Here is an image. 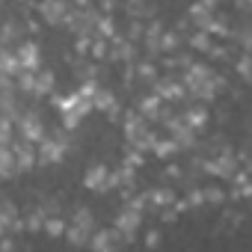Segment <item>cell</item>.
I'll list each match as a JSON object with an SVG mask.
<instances>
[{
    "instance_id": "6da1fadb",
    "label": "cell",
    "mask_w": 252,
    "mask_h": 252,
    "mask_svg": "<svg viewBox=\"0 0 252 252\" xmlns=\"http://www.w3.org/2000/svg\"><path fill=\"white\" fill-rule=\"evenodd\" d=\"M68 149V137L65 131H54V134H45V140L39 143V163H60L63 155Z\"/></svg>"
},
{
    "instance_id": "7a4b0ae2",
    "label": "cell",
    "mask_w": 252,
    "mask_h": 252,
    "mask_svg": "<svg viewBox=\"0 0 252 252\" xmlns=\"http://www.w3.org/2000/svg\"><path fill=\"white\" fill-rule=\"evenodd\" d=\"M15 125H18V134L24 140H33V143H42L45 140V125H42V116L36 110H24Z\"/></svg>"
},
{
    "instance_id": "3957f363",
    "label": "cell",
    "mask_w": 252,
    "mask_h": 252,
    "mask_svg": "<svg viewBox=\"0 0 252 252\" xmlns=\"http://www.w3.org/2000/svg\"><path fill=\"white\" fill-rule=\"evenodd\" d=\"M140 222H143V211H140L137 205L122 208L119 217H116V228H119V234H125L128 240H134V231L140 228Z\"/></svg>"
},
{
    "instance_id": "277c9868",
    "label": "cell",
    "mask_w": 252,
    "mask_h": 252,
    "mask_svg": "<svg viewBox=\"0 0 252 252\" xmlns=\"http://www.w3.org/2000/svg\"><path fill=\"white\" fill-rule=\"evenodd\" d=\"M39 12L48 24H65L68 18V6H65V0H42L39 3Z\"/></svg>"
},
{
    "instance_id": "5b68a950",
    "label": "cell",
    "mask_w": 252,
    "mask_h": 252,
    "mask_svg": "<svg viewBox=\"0 0 252 252\" xmlns=\"http://www.w3.org/2000/svg\"><path fill=\"white\" fill-rule=\"evenodd\" d=\"M234 163H237V158H234L231 152H222V155H217L214 160H208V172H214V175L225 178V175H231V172H234Z\"/></svg>"
},
{
    "instance_id": "8992f818",
    "label": "cell",
    "mask_w": 252,
    "mask_h": 252,
    "mask_svg": "<svg viewBox=\"0 0 252 252\" xmlns=\"http://www.w3.org/2000/svg\"><path fill=\"white\" fill-rule=\"evenodd\" d=\"M0 169H3V178H15L21 163H18V155L12 146H3V152H0Z\"/></svg>"
},
{
    "instance_id": "52a82bcc",
    "label": "cell",
    "mask_w": 252,
    "mask_h": 252,
    "mask_svg": "<svg viewBox=\"0 0 252 252\" xmlns=\"http://www.w3.org/2000/svg\"><path fill=\"white\" fill-rule=\"evenodd\" d=\"M15 54H18V60H21V68H33V71H39V48H36L33 42H21Z\"/></svg>"
},
{
    "instance_id": "ba28073f",
    "label": "cell",
    "mask_w": 252,
    "mask_h": 252,
    "mask_svg": "<svg viewBox=\"0 0 252 252\" xmlns=\"http://www.w3.org/2000/svg\"><path fill=\"white\" fill-rule=\"evenodd\" d=\"M86 187L89 190H107L110 187V172L98 163V166H89V172H86Z\"/></svg>"
},
{
    "instance_id": "9c48e42d",
    "label": "cell",
    "mask_w": 252,
    "mask_h": 252,
    "mask_svg": "<svg viewBox=\"0 0 252 252\" xmlns=\"http://www.w3.org/2000/svg\"><path fill=\"white\" fill-rule=\"evenodd\" d=\"M0 63H3V74H21V60H18V54H12L9 48L3 51Z\"/></svg>"
},
{
    "instance_id": "30bf717a",
    "label": "cell",
    "mask_w": 252,
    "mask_h": 252,
    "mask_svg": "<svg viewBox=\"0 0 252 252\" xmlns=\"http://www.w3.org/2000/svg\"><path fill=\"white\" fill-rule=\"evenodd\" d=\"M158 110H163V104H160V95H149L146 101H140V113H143V116H149V119L155 116V119H158V116H160Z\"/></svg>"
},
{
    "instance_id": "8fae6325",
    "label": "cell",
    "mask_w": 252,
    "mask_h": 252,
    "mask_svg": "<svg viewBox=\"0 0 252 252\" xmlns=\"http://www.w3.org/2000/svg\"><path fill=\"white\" fill-rule=\"evenodd\" d=\"M184 83H175V80H169V83H160V89H158V95L160 98H181L184 95Z\"/></svg>"
},
{
    "instance_id": "7c38bea8",
    "label": "cell",
    "mask_w": 252,
    "mask_h": 252,
    "mask_svg": "<svg viewBox=\"0 0 252 252\" xmlns=\"http://www.w3.org/2000/svg\"><path fill=\"white\" fill-rule=\"evenodd\" d=\"M54 89V74L51 71H39V77H36V95H48Z\"/></svg>"
},
{
    "instance_id": "4fadbf2b",
    "label": "cell",
    "mask_w": 252,
    "mask_h": 252,
    "mask_svg": "<svg viewBox=\"0 0 252 252\" xmlns=\"http://www.w3.org/2000/svg\"><path fill=\"white\" fill-rule=\"evenodd\" d=\"M45 231H48L51 237H60V234L65 231V222H63L60 217H54V214H51V217L45 220Z\"/></svg>"
},
{
    "instance_id": "5bb4252c",
    "label": "cell",
    "mask_w": 252,
    "mask_h": 252,
    "mask_svg": "<svg viewBox=\"0 0 252 252\" xmlns=\"http://www.w3.org/2000/svg\"><path fill=\"white\" fill-rule=\"evenodd\" d=\"M149 199H152L155 205H169V202H172V193H169V190H155Z\"/></svg>"
},
{
    "instance_id": "9a60e30c",
    "label": "cell",
    "mask_w": 252,
    "mask_h": 252,
    "mask_svg": "<svg viewBox=\"0 0 252 252\" xmlns=\"http://www.w3.org/2000/svg\"><path fill=\"white\" fill-rule=\"evenodd\" d=\"M205 199H208V202H222V190L208 187V190H205Z\"/></svg>"
},
{
    "instance_id": "2e32d148",
    "label": "cell",
    "mask_w": 252,
    "mask_h": 252,
    "mask_svg": "<svg viewBox=\"0 0 252 252\" xmlns=\"http://www.w3.org/2000/svg\"><path fill=\"white\" fill-rule=\"evenodd\" d=\"M175 45H178V36H172V33H169V36H163V42H160V48H163V51H172Z\"/></svg>"
},
{
    "instance_id": "e0dca14e",
    "label": "cell",
    "mask_w": 252,
    "mask_h": 252,
    "mask_svg": "<svg viewBox=\"0 0 252 252\" xmlns=\"http://www.w3.org/2000/svg\"><path fill=\"white\" fill-rule=\"evenodd\" d=\"M146 243H149V246H158V243H160V237H158V234H149V240H146Z\"/></svg>"
}]
</instances>
